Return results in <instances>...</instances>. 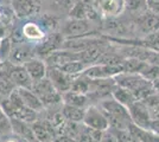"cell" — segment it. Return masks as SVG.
Masks as SVG:
<instances>
[{"label": "cell", "instance_id": "cell-16", "mask_svg": "<svg viewBox=\"0 0 159 142\" xmlns=\"http://www.w3.org/2000/svg\"><path fill=\"white\" fill-rule=\"evenodd\" d=\"M25 69L27 70L29 75L31 76L32 81H38L44 77H47L48 75V65L44 59H40L34 57L32 59H30L24 64Z\"/></svg>", "mask_w": 159, "mask_h": 142}, {"label": "cell", "instance_id": "cell-37", "mask_svg": "<svg viewBox=\"0 0 159 142\" xmlns=\"http://www.w3.org/2000/svg\"><path fill=\"white\" fill-rule=\"evenodd\" d=\"M1 142H21V139H19V137H17V136H14L13 134L11 136H8V137H6L4 141Z\"/></svg>", "mask_w": 159, "mask_h": 142}, {"label": "cell", "instance_id": "cell-25", "mask_svg": "<svg viewBox=\"0 0 159 142\" xmlns=\"http://www.w3.org/2000/svg\"><path fill=\"white\" fill-rule=\"evenodd\" d=\"M148 10L147 0H125V11L137 14V17Z\"/></svg>", "mask_w": 159, "mask_h": 142}, {"label": "cell", "instance_id": "cell-38", "mask_svg": "<svg viewBox=\"0 0 159 142\" xmlns=\"http://www.w3.org/2000/svg\"><path fill=\"white\" fill-rule=\"evenodd\" d=\"M152 87H153V89H154V91H156V94L159 93V78H157L156 81L152 82Z\"/></svg>", "mask_w": 159, "mask_h": 142}, {"label": "cell", "instance_id": "cell-3", "mask_svg": "<svg viewBox=\"0 0 159 142\" xmlns=\"http://www.w3.org/2000/svg\"><path fill=\"white\" fill-rule=\"evenodd\" d=\"M64 41H66V38L63 37V34L53 31L52 33H50L48 37H45L43 41H40L34 46V54H36V57L40 58V59L48 58L51 54L63 49Z\"/></svg>", "mask_w": 159, "mask_h": 142}, {"label": "cell", "instance_id": "cell-13", "mask_svg": "<svg viewBox=\"0 0 159 142\" xmlns=\"http://www.w3.org/2000/svg\"><path fill=\"white\" fill-rule=\"evenodd\" d=\"M11 5L14 15L19 19H26L37 14L40 6L36 0H12Z\"/></svg>", "mask_w": 159, "mask_h": 142}, {"label": "cell", "instance_id": "cell-26", "mask_svg": "<svg viewBox=\"0 0 159 142\" xmlns=\"http://www.w3.org/2000/svg\"><path fill=\"white\" fill-rule=\"evenodd\" d=\"M87 68H88V65H87L86 63H83V62H81V61H73V62H69V63L64 64V65L60 69L63 70L64 72H66L68 75H70V76L77 77V76L83 74V72L86 71Z\"/></svg>", "mask_w": 159, "mask_h": 142}, {"label": "cell", "instance_id": "cell-42", "mask_svg": "<svg viewBox=\"0 0 159 142\" xmlns=\"http://www.w3.org/2000/svg\"><path fill=\"white\" fill-rule=\"evenodd\" d=\"M0 142H1V140H0Z\"/></svg>", "mask_w": 159, "mask_h": 142}, {"label": "cell", "instance_id": "cell-34", "mask_svg": "<svg viewBox=\"0 0 159 142\" xmlns=\"http://www.w3.org/2000/svg\"><path fill=\"white\" fill-rule=\"evenodd\" d=\"M53 142H79V140L68 135H58L56 136V139L53 140Z\"/></svg>", "mask_w": 159, "mask_h": 142}, {"label": "cell", "instance_id": "cell-27", "mask_svg": "<svg viewBox=\"0 0 159 142\" xmlns=\"http://www.w3.org/2000/svg\"><path fill=\"white\" fill-rule=\"evenodd\" d=\"M13 49V41L11 37H6L0 41V63H6L10 59V56Z\"/></svg>", "mask_w": 159, "mask_h": 142}, {"label": "cell", "instance_id": "cell-23", "mask_svg": "<svg viewBox=\"0 0 159 142\" xmlns=\"http://www.w3.org/2000/svg\"><path fill=\"white\" fill-rule=\"evenodd\" d=\"M87 108H81V107H73V105H62V113L66 116V118L70 122L75 123H83V118L86 115Z\"/></svg>", "mask_w": 159, "mask_h": 142}, {"label": "cell", "instance_id": "cell-2", "mask_svg": "<svg viewBox=\"0 0 159 142\" xmlns=\"http://www.w3.org/2000/svg\"><path fill=\"white\" fill-rule=\"evenodd\" d=\"M32 91L39 97V100L43 102L45 108L56 107L61 103H63L62 94H60L56 90V88L53 87V84L48 77L33 82Z\"/></svg>", "mask_w": 159, "mask_h": 142}, {"label": "cell", "instance_id": "cell-1", "mask_svg": "<svg viewBox=\"0 0 159 142\" xmlns=\"http://www.w3.org/2000/svg\"><path fill=\"white\" fill-rule=\"evenodd\" d=\"M99 107L106 114L109 122V128L116 130H126L132 124L128 108L122 105L113 97L100 101Z\"/></svg>", "mask_w": 159, "mask_h": 142}, {"label": "cell", "instance_id": "cell-35", "mask_svg": "<svg viewBox=\"0 0 159 142\" xmlns=\"http://www.w3.org/2000/svg\"><path fill=\"white\" fill-rule=\"evenodd\" d=\"M80 1H82V0H62V6L68 11H70L76 4H79Z\"/></svg>", "mask_w": 159, "mask_h": 142}, {"label": "cell", "instance_id": "cell-33", "mask_svg": "<svg viewBox=\"0 0 159 142\" xmlns=\"http://www.w3.org/2000/svg\"><path fill=\"white\" fill-rule=\"evenodd\" d=\"M148 10L159 15V0H147Z\"/></svg>", "mask_w": 159, "mask_h": 142}, {"label": "cell", "instance_id": "cell-18", "mask_svg": "<svg viewBox=\"0 0 159 142\" xmlns=\"http://www.w3.org/2000/svg\"><path fill=\"white\" fill-rule=\"evenodd\" d=\"M18 93H19L20 97L23 103L26 105L27 108L32 109L37 113H40L44 110V104L43 102L39 100V97L32 91V89H26V88H17Z\"/></svg>", "mask_w": 159, "mask_h": 142}, {"label": "cell", "instance_id": "cell-10", "mask_svg": "<svg viewBox=\"0 0 159 142\" xmlns=\"http://www.w3.org/2000/svg\"><path fill=\"white\" fill-rule=\"evenodd\" d=\"M34 57V46L29 45L27 43H13V49L8 62L16 65H24Z\"/></svg>", "mask_w": 159, "mask_h": 142}, {"label": "cell", "instance_id": "cell-9", "mask_svg": "<svg viewBox=\"0 0 159 142\" xmlns=\"http://www.w3.org/2000/svg\"><path fill=\"white\" fill-rule=\"evenodd\" d=\"M137 30L144 36H148L159 31V15L152 11L147 10L146 12L141 13L137 17L135 20Z\"/></svg>", "mask_w": 159, "mask_h": 142}, {"label": "cell", "instance_id": "cell-17", "mask_svg": "<svg viewBox=\"0 0 159 142\" xmlns=\"http://www.w3.org/2000/svg\"><path fill=\"white\" fill-rule=\"evenodd\" d=\"M11 126H12V133L14 136L27 140L30 142H37L34 134H33L32 124L18 120V118H11Z\"/></svg>", "mask_w": 159, "mask_h": 142}, {"label": "cell", "instance_id": "cell-8", "mask_svg": "<svg viewBox=\"0 0 159 142\" xmlns=\"http://www.w3.org/2000/svg\"><path fill=\"white\" fill-rule=\"evenodd\" d=\"M92 30V25L89 24V20H77V19H68L62 26L61 33L63 37L68 38H75V37H82L89 34Z\"/></svg>", "mask_w": 159, "mask_h": 142}, {"label": "cell", "instance_id": "cell-36", "mask_svg": "<svg viewBox=\"0 0 159 142\" xmlns=\"http://www.w3.org/2000/svg\"><path fill=\"white\" fill-rule=\"evenodd\" d=\"M7 33H8V31H7L6 25L0 23V41H1V39H4V38H6V37H10Z\"/></svg>", "mask_w": 159, "mask_h": 142}, {"label": "cell", "instance_id": "cell-20", "mask_svg": "<svg viewBox=\"0 0 159 142\" xmlns=\"http://www.w3.org/2000/svg\"><path fill=\"white\" fill-rule=\"evenodd\" d=\"M21 33H23V37L33 41H40L45 38V32H44L43 27L39 26L34 21L25 23L21 27Z\"/></svg>", "mask_w": 159, "mask_h": 142}, {"label": "cell", "instance_id": "cell-30", "mask_svg": "<svg viewBox=\"0 0 159 142\" xmlns=\"http://www.w3.org/2000/svg\"><path fill=\"white\" fill-rule=\"evenodd\" d=\"M125 58H122L120 54H113V52H105L100 58L98 64H105V65H122Z\"/></svg>", "mask_w": 159, "mask_h": 142}, {"label": "cell", "instance_id": "cell-14", "mask_svg": "<svg viewBox=\"0 0 159 142\" xmlns=\"http://www.w3.org/2000/svg\"><path fill=\"white\" fill-rule=\"evenodd\" d=\"M98 44H102L101 39L95 38V37H90L87 34V36H82V37H75V38L66 39L63 43V49L73 51V52H82L88 47L98 45Z\"/></svg>", "mask_w": 159, "mask_h": 142}, {"label": "cell", "instance_id": "cell-12", "mask_svg": "<svg viewBox=\"0 0 159 142\" xmlns=\"http://www.w3.org/2000/svg\"><path fill=\"white\" fill-rule=\"evenodd\" d=\"M32 130L37 142H53L57 136L56 129L48 118L32 123Z\"/></svg>", "mask_w": 159, "mask_h": 142}, {"label": "cell", "instance_id": "cell-19", "mask_svg": "<svg viewBox=\"0 0 159 142\" xmlns=\"http://www.w3.org/2000/svg\"><path fill=\"white\" fill-rule=\"evenodd\" d=\"M106 51L102 49L101 44L98 45H93V46L88 47L84 51L79 52V58L81 62L86 63L87 65H93V64H98V62L100 61V58L102 57V54Z\"/></svg>", "mask_w": 159, "mask_h": 142}, {"label": "cell", "instance_id": "cell-28", "mask_svg": "<svg viewBox=\"0 0 159 142\" xmlns=\"http://www.w3.org/2000/svg\"><path fill=\"white\" fill-rule=\"evenodd\" d=\"M12 134L13 133H12L11 118L6 115V113L0 107V139L1 137H8Z\"/></svg>", "mask_w": 159, "mask_h": 142}, {"label": "cell", "instance_id": "cell-31", "mask_svg": "<svg viewBox=\"0 0 159 142\" xmlns=\"http://www.w3.org/2000/svg\"><path fill=\"white\" fill-rule=\"evenodd\" d=\"M140 75L147 81H156L157 78H159V65L158 64H153V63H146L145 68L143 69Z\"/></svg>", "mask_w": 159, "mask_h": 142}, {"label": "cell", "instance_id": "cell-24", "mask_svg": "<svg viewBox=\"0 0 159 142\" xmlns=\"http://www.w3.org/2000/svg\"><path fill=\"white\" fill-rule=\"evenodd\" d=\"M16 89H17L16 84L11 80V77L8 76L4 65L1 64V67H0V94L6 98L13 93Z\"/></svg>", "mask_w": 159, "mask_h": 142}, {"label": "cell", "instance_id": "cell-29", "mask_svg": "<svg viewBox=\"0 0 159 142\" xmlns=\"http://www.w3.org/2000/svg\"><path fill=\"white\" fill-rule=\"evenodd\" d=\"M69 18H70V19H77V20H88L86 2H84L83 0L80 1L79 4H76V5L69 11Z\"/></svg>", "mask_w": 159, "mask_h": 142}, {"label": "cell", "instance_id": "cell-40", "mask_svg": "<svg viewBox=\"0 0 159 142\" xmlns=\"http://www.w3.org/2000/svg\"><path fill=\"white\" fill-rule=\"evenodd\" d=\"M36 1H37V2H38V4H43V2H45V1H49V0H36Z\"/></svg>", "mask_w": 159, "mask_h": 142}, {"label": "cell", "instance_id": "cell-15", "mask_svg": "<svg viewBox=\"0 0 159 142\" xmlns=\"http://www.w3.org/2000/svg\"><path fill=\"white\" fill-rule=\"evenodd\" d=\"M48 67L50 68H62L64 64L73 61H80L79 52H73L69 50H58L56 52L51 54L48 58L44 59Z\"/></svg>", "mask_w": 159, "mask_h": 142}, {"label": "cell", "instance_id": "cell-21", "mask_svg": "<svg viewBox=\"0 0 159 142\" xmlns=\"http://www.w3.org/2000/svg\"><path fill=\"white\" fill-rule=\"evenodd\" d=\"M112 97L114 100H116L119 103H121L122 105L127 107V108L131 107L134 102L138 101L137 97H135V95L133 94V91H131L129 89L127 88H124V87H119L116 84L113 88Z\"/></svg>", "mask_w": 159, "mask_h": 142}, {"label": "cell", "instance_id": "cell-4", "mask_svg": "<svg viewBox=\"0 0 159 142\" xmlns=\"http://www.w3.org/2000/svg\"><path fill=\"white\" fill-rule=\"evenodd\" d=\"M128 111H129V116H131V120L134 126L143 129H148V130L151 129L153 118L150 108L147 107L145 102H134L131 107H128Z\"/></svg>", "mask_w": 159, "mask_h": 142}, {"label": "cell", "instance_id": "cell-39", "mask_svg": "<svg viewBox=\"0 0 159 142\" xmlns=\"http://www.w3.org/2000/svg\"><path fill=\"white\" fill-rule=\"evenodd\" d=\"M4 98H5V97L0 94V107H1V103H2V101H4Z\"/></svg>", "mask_w": 159, "mask_h": 142}, {"label": "cell", "instance_id": "cell-22", "mask_svg": "<svg viewBox=\"0 0 159 142\" xmlns=\"http://www.w3.org/2000/svg\"><path fill=\"white\" fill-rule=\"evenodd\" d=\"M62 101H63V104H66V105L87 108L86 105L89 101V96L76 93L74 90H69L64 94H62Z\"/></svg>", "mask_w": 159, "mask_h": 142}, {"label": "cell", "instance_id": "cell-32", "mask_svg": "<svg viewBox=\"0 0 159 142\" xmlns=\"http://www.w3.org/2000/svg\"><path fill=\"white\" fill-rule=\"evenodd\" d=\"M144 43L148 50H152L154 52H159V31L146 36L144 38Z\"/></svg>", "mask_w": 159, "mask_h": 142}, {"label": "cell", "instance_id": "cell-11", "mask_svg": "<svg viewBox=\"0 0 159 142\" xmlns=\"http://www.w3.org/2000/svg\"><path fill=\"white\" fill-rule=\"evenodd\" d=\"M96 10L105 19L116 18L125 11V0H100Z\"/></svg>", "mask_w": 159, "mask_h": 142}, {"label": "cell", "instance_id": "cell-5", "mask_svg": "<svg viewBox=\"0 0 159 142\" xmlns=\"http://www.w3.org/2000/svg\"><path fill=\"white\" fill-rule=\"evenodd\" d=\"M83 124L86 127L101 130V131H106L109 129V122H108L106 114L100 107H96V105L87 107L86 115L83 118Z\"/></svg>", "mask_w": 159, "mask_h": 142}, {"label": "cell", "instance_id": "cell-6", "mask_svg": "<svg viewBox=\"0 0 159 142\" xmlns=\"http://www.w3.org/2000/svg\"><path fill=\"white\" fill-rule=\"evenodd\" d=\"M2 65L17 88L32 89L33 81L24 65H16V64H11L10 62L2 63Z\"/></svg>", "mask_w": 159, "mask_h": 142}, {"label": "cell", "instance_id": "cell-7", "mask_svg": "<svg viewBox=\"0 0 159 142\" xmlns=\"http://www.w3.org/2000/svg\"><path fill=\"white\" fill-rule=\"evenodd\" d=\"M47 77L51 81L53 87L60 94H64L71 89L73 82L76 77L70 76L60 68H50L48 67V75Z\"/></svg>", "mask_w": 159, "mask_h": 142}, {"label": "cell", "instance_id": "cell-41", "mask_svg": "<svg viewBox=\"0 0 159 142\" xmlns=\"http://www.w3.org/2000/svg\"><path fill=\"white\" fill-rule=\"evenodd\" d=\"M1 18H2V13H1V11H0V20H1Z\"/></svg>", "mask_w": 159, "mask_h": 142}]
</instances>
